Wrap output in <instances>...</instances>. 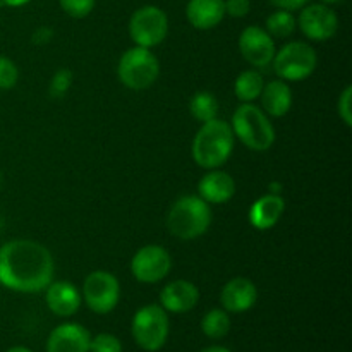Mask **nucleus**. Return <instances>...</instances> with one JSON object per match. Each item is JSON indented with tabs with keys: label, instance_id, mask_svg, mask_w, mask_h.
I'll return each mask as SVG.
<instances>
[{
	"label": "nucleus",
	"instance_id": "nucleus-14",
	"mask_svg": "<svg viewBox=\"0 0 352 352\" xmlns=\"http://www.w3.org/2000/svg\"><path fill=\"white\" fill-rule=\"evenodd\" d=\"M258 289L250 278L236 277L223 285L220 292V302L227 313H246L256 305Z\"/></svg>",
	"mask_w": 352,
	"mask_h": 352
},
{
	"label": "nucleus",
	"instance_id": "nucleus-16",
	"mask_svg": "<svg viewBox=\"0 0 352 352\" xmlns=\"http://www.w3.org/2000/svg\"><path fill=\"white\" fill-rule=\"evenodd\" d=\"M199 289L189 280H174L160 292V306L167 313L182 315L198 305Z\"/></svg>",
	"mask_w": 352,
	"mask_h": 352
},
{
	"label": "nucleus",
	"instance_id": "nucleus-32",
	"mask_svg": "<svg viewBox=\"0 0 352 352\" xmlns=\"http://www.w3.org/2000/svg\"><path fill=\"white\" fill-rule=\"evenodd\" d=\"M52 36H54V31H52L50 28H40V30L34 31L33 43L45 45V43H48V41L52 40Z\"/></svg>",
	"mask_w": 352,
	"mask_h": 352
},
{
	"label": "nucleus",
	"instance_id": "nucleus-1",
	"mask_svg": "<svg viewBox=\"0 0 352 352\" xmlns=\"http://www.w3.org/2000/svg\"><path fill=\"white\" fill-rule=\"evenodd\" d=\"M54 256L36 241L14 239L0 248V284L9 291H45L54 280Z\"/></svg>",
	"mask_w": 352,
	"mask_h": 352
},
{
	"label": "nucleus",
	"instance_id": "nucleus-5",
	"mask_svg": "<svg viewBox=\"0 0 352 352\" xmlns=\"http://www.w3.org/2000/svg\"><path fill=\"white\" fill-rule=\"evenodd\" d=\"M120 82L133 91L150 88L160 74V62L157 55L144 47H133L126 50L117 65Z\"/></svg>",
	"mask_w": 352,
	"mask_h": 352
},
{
	"label": "nucleus",
	"instance_id": "nucleus-15",
	"mask_svg": "<svg viewBox=\"0 0 352 352\" xmlns=\"http://www.w3.org/2000/svg\"><path fill=\"white\" fill-rule=\"evenodd\" d=\"M45 301H47L48 309L54 315L69 318V316L76 315L78 309L81 308L82 298L81 292L78 291V287L72 282L52 280L50 285L45 289Z\"/></svg>",
	"mask_w": 352,
	"mask_h": 352
},
{
	"label": "nucleus",
	"instance_id": "nucleus-31",
	"mask_svg": "<svg viewBox=\"0 0 352 352\" xmlns=\"http://www.w3.org/2000/svg\"><path fill=\"white\" fill-rule=\"evenodd\" d=\"M270 2L274 3L277 9L289 10V12H292V10L302 9V7H305L309 0H270Z\"/></svg>",
	"mask_w": 352,
	"mask_h": 352
},
{
	"label": "nucleus",
	"instance_id": "nucleus-22",
	"mask_svg": "<svg viewBox=\"0 0 352 352\" xmlns=\"http://www.w3.org/2000/svg\"><path fill=\"white\" fill-rule=\"evenodd\" d=\"M189 112L198 122H208L219 116V100L210 91H198L189 102Z\"/></svg>",
	"mask_w": 352,
	"mask_h": 352
},
{
	"label": "nucleus",
	"instance_id": "nucleus-7",
	"mask_svg": "<svg viewBox=\"0 0 352 352\" xmlns=\"http://www.w3.org/2000/svg\"><path fill=\"white\" fill-rule=\"evenodd\" d=\"M274 71L284 81H305L318 65L315 48L305 41H289L274 55Z\"/></svg>",
	"mask_w": 352,
	"mask_h": 352
},
{
	"label": "nucleus",
	"instance_id": "nucleus-4",
	"mask_svg": "<svg viewBox=\"0 0 352 352\" xmlns=\"http://www.w3.org/2000/svg\"><path fill=\"white\" fill-rule=\"evenodd\" d=\"M234 136L253 151H267L275 143V127L270 117L254 103H241L230 122Z\"/></svg>",
	"mask_w": 352,
	"mask_h": 352
},
{
	"label": "nucleus",
	"instance_id": "nucleus-6",
	"mask_svg": "<svg viewBox=\"0 0 352 352\" xmlns=\"http://www.w3.org/2000/svg\"><path fill=\"white\" fill-rule=\"evenodd\" d=\"M170 332L168 315L160 305H146L138 309L131 323V333L138 346L146 352H157L165 346Z\"/></svg>",
	"mask_w": 352,
	"mask_h": 352
},
{
	"label": "nucleus",
	"instance_id": "nucleus-25",
	"mask_svg": "<svg viewBox=\"0 0 352 352\" xmlns=\"http://www.w3.org/2000/svg\"><path fill=\"white\" fill-rule=\"evenodd\" d=\"M72 72L69 71V69H60V71H57L54 74V78H52L50 81V88H48V91H50V96H54V98H62V96L67 95L69 88H71L72 85Z\"/></svg>",
	"mask_w": 352,
	"mask_h": 352
},
{
	"label": "nucleus",
	"instance_id": "nucleus-19",
	"mask_svg": "<svg viewBox=\"0 0 352 352\" xmlns=\"http://www.w3.org/2000/svg\"><path fill=\"white\" fill-rule=\"evenodd\" d=\"M285 212V201L280 195H265L250 208V223L258 230H268L277 226Z\"/></svg>",
	"mask_w": 352,
	"mask_h": 352
},
{
	"label": "nucleus",
	"instance_id": "nucleus-34",
	"mask_svg": "<svg viewBox=\"0 0 352 352\" xmlns=\"http://www.w3.org/2000/svg\"><path fill=\"white\" fill-rule=\"evenodd\" d=\"M201 352H232V351H229L227 347H222V346H212V347H206V349H203Z\"/></svg>",
	"mask_w": 352,
	"mask_h": 352
},
{
	"label": "nucleus",
	"instance_id": "nucleus-13",
	"mask_svg": "<svg viewBox=\"0 0 352 352\" xmlns=\"http://www.w3.org/2000/svg\"><path fill=\"white\" fill-rule=\"evenodd\" d=\"M91 336L79 323H62L47 339V352H89Z\"/></svg>",
	"mask_w": 352,
	"mask_h": 352
},
{
	"label": "nucleus",
	"instance_id": "nucleus-20",
	"mask_svg": "<svg viewBox=\"0 0 352 352\" xmlns=\"http://www.w3.org/2000/svg\"><path fill=\"white\" fill-rule=\"evenodd\" d=\"M260 98L263 112L272 117H284L292 107V91L284 79L265 82Z\"/></svg>",
	"mask_w": 352,
	"mask_h": 352
},
{
	"label": "nucleus",
	"instance_id": "nucleus-29",
	"mask_svg": "<svg viewBox=\"0 0 352 352\" xmlns=\"http://www.w3.org/2000/svg\"><path fill=\"white\" fill-rule=\"evenodd\" d=\"M337 112L347 127H352V86H347L339 96L337 102Z\"/></svg>",
	"mask_w": 352,
	"mask_h": 352
},
{
	"label": "nucleus",
	"instance_id": "nucleus-26",
	"mask_svg": "<svg viewBox=\"0 0 352 352\" xmlns=\"http://www.w3.org/2000/svg\"><path fill=\"white\" fill-rule=\"evenodd\" d=\"M19 69L9 57H0V89H10L17 85Z\"/></svg>",
	"mask_w": 352,
	"mask_h": 352
},
{
	"label": "nucleus",
	"instance_id": "nucleus-18",
	"mask_svg": "<svg viewBox=\"0 0 352 352\" xmlns=\"http://www.w3.org/2000/svg\"><path fill=\"white\" fill-rule=\"evenodd\" d=\"M186 17L196 30H213L226 17V0H189Z\"/></svg>",
	"mask_w": 352,
	"mask_h": 352
},
{
	"label": "nucleus",
	"instance_id": "nucleus-28",
	"mask_svg": "<svg viewBox=\"0 0 352 352\" xmlns=\"http://www.w3.org/2000/svg\"><path fill=\"white\" fill-rule=\"evenodd\" d=\"M58 3L65 14L76 19L86 17L95 7V0H58Z\"/></svg>",
	"mask_w": 352,
	"mask_h": 352
},
{
	"label": "nucleus",
	"instance_id": "nucleus-2",
	"mask_svg": "<svg viewBox=\"0 0 352 352\" xmlns=\"http://www.w3.org/2000/svg\"><path fill=\"white\" fill-rule=\"evenodd\" d=\"M234 136L230 124L222 119L203 122L192 140V160L206 170L220 168L229 162L234 151Z\"/></svg>",
	"mask_w": 352,
	"mask_h": 352
},
{
	"label": "nucleus",
	"instance_id": "nucleus-10",
	"mask_svg": "<svg viewBox=\"0 0 352 352\" xmlns=\"http://www.w3.org/2000/svg\"><path fill=\"white\" fill-rule=\"evenodd\" d=\"M172 268V258L165 248L148 244L138 250L131 261V274L141 284H157L164 280Z\"/></svg>",
	"mask_w": 352,
	"mask_h": 352
},
{
	"label": "nucleus",
	"instance_id": "nucleus-30",
	"mask_svg": "<svg viewBox=\"0 0 352 352\" xmlns=\"http://www.w3.org/2000/svg\"><path fill=\"white\" fill-rule=\"evenodd\" d=\"M251 10L250 0H226V14L232 17H244Z\"/></svg>",
	"mask_w": 352,
	"mask_h": 352
},
{
	"label": "nucleus",
	"instance_id": "nucleus-23",
	"mask_svg": "<svg viewBox=\"0 0 352 352\" xmlns=\"http://www.w3.org/2000/svg\"><path fill=\"white\" fill-rule=\"evenodd\" d=\"M201 330L208 339L219 340L229 333L230 330V316L226 309H210L201 320Z\"/></svg>",
	"mask_w": 352,
	"mask_h": 352
},
{
	"label": "nucleus",
	"instance_id": "nucleus-21",
	"mask_svg": "<svg viewBox=\"0 0 352 352\" xmlns=\"http://www.w3.org/2000/svg\"><path fill=\"white\" fill-rule=\"evenodd\" d=\"M263 85V76L254 69H250L237 76L236 82H234V93L241 100V103H253L254 100L260 98Z\"/></svg>",
	"mask_w": 352,
	"mask_h": 352
},
{
	"label": "nucleus",
	"instance_id": "nucleus-33",
	"mask_svg": "<svg viewBox=\"0 0 352 352\" xmlns=\"http://www.w3.org/2000/svg\"><path fill=\"white\" fill-rule=\"evenodd\" d=\"M2 2L7 3V6H10V7H21V6H24V3L30 2V0H2Z\"/></svg>",
	"mask_w": 352,
	"mask_h": 352
},
{
	"label": "nucleus",
	"instance_id": "nucleus-12",
	"mask_svg": "<svg viewBox=\"0 0 352 352\" xmlns=\"http://www.w3.org/2000/svg\"><path fill=\"white\" fill-rule=\"evenodd\" d=\"M239 52L248 64L254 67H267L277 52L274 38L260 26H248L239 36Z\"/></svg>",
	"mask_w": 352,
	"mask_h": 352
},
{
	"label": "nucleus",
	"instance_id": "nucleus-17",
	"mask_svg": "<svg viewBox=\"0 0 352 352\" xmlns=\"http://www.w3.org/2000/svg\"><path fill=\"white\" fill-rule=\"evenodd\" d=\"M236 192V182L227 172L212 168L198 182V196L210 205H223Z\"/></svg>",
	"mask_w": 352,
	"mask_h": 352
},
{
	"label": "nucleus",
	"instance_id": "nucleus-8",
	"mask_svg": "<svg viewBox=\"0 0 352 352\" xmlns=\"http://www.w3.org/2000/svg\"><path fill=\"white\" fill-rule=\"evenodd\" d=\"M168 17L160 7H140L129 19V36L136 47L153 48L167 38Z\"/></svg>",
	"mask_w": 352,
	"mask_h": 352
},
{
	"label": "nucleus",
	"instance_id": "nucleus-24",
	"mask_svg": "<svg viewBox=\"0 0 352 352\" xmlns=\"http://www.w3.org/2000/svg\"><path fill=\"white\" fill-rule=\"evenodd\" d=\"M298 28L294 14L289 10H275L267 17V33L272 38H289Z\"/></svg>",
	"mask_w": 352,
	"mask_h": 352
},
{
	"label": "nucleus",
	"instance_id": "nucleus-27",
	"mask_svg": "<svg viewBox=\"0 0 352 352\" xmlns=\"http://www.w3.org/2000/svg\"><path fill=\"white\" fill-rule=\"evenodd\" d=\"M89 352H122V342L112 333H98L89 342Z\"/></svg>",
	"mask_w": 352,
	"mask_h": 352
},
{
	"label": "nucleus",
	"instance_id": "nucleus-3",
	"mask_svg": "<svg viewBox=\"0 0 352 352\" xmlns=\"http://www.w3.org/2000/svg\"><path fill=\"white\" fill-rule=\"evenodd\" d=\"M212 206L196 195L179 198L170 206L167 227L172 236L182 241H191L203 236L212 226Z\"/></svg>",
	"mask_w": 352,
	"mask_h": 352
},
{
	"label": "nucleus",
	"instance_id": "nucleus-9",
	"mask_svg": "<svg viewBox=\"0 0 352 352\" xmlns=\"http://www.w3.org/2000/svg\"><path fill=\"white\" fill-rule=\"evenodd\" d=\"M82 299L86 306L96 315H109L116 309L120 299V284L110 272L96 270L85 278Z\"/></svg>",
	"mask_w": 352,
	"mask_h": 352
},
{
	"label": "nucleus",
	"instance_id": "nucleus-11",
	"mask_svg": "<svg viewBox=\"0 0 352 352\" xmlns=\"http://www.w3.org/2000/svg\"><path fill=\"white\" fill-rule=\"evenodd\" d=\"M298 24L305 36L313 41H327L339 31V17L327 3H311L302 7Z\"/></svg>",
	"mask_w": 352,
	"mask_h": 352
},
{
	"label": "nucleus",
	"instance_id": "nucleus-36",
	"mask_svg": "<svg viewBox=\"0 0 352 352\" xmlns=\"http://www.w3.org/2000/svg\"><path fill=\"white\" fill-rule=\"evenodd\" d=\"M322 3H337V2H342V0H320Z\"/></svg>",
	"mask_w": 352,
	"mask_h": 352
},
{
	"label": "nucleus",
	"instance_id": "nucleus-35",
	"mask_svg": "<svg viewBox=\"0 0 352 352\" xmlns=\"http://www.w3.org/2000/svg\"><path fill=\"white\" fill-rule=\"evenodd\" d=\"M6 352H33V351L28 349V347H23V346H16V347H10V349Z\"/></svg>",
	"mask_w": 352,
	"mask_h": 352
}]
</instances>
